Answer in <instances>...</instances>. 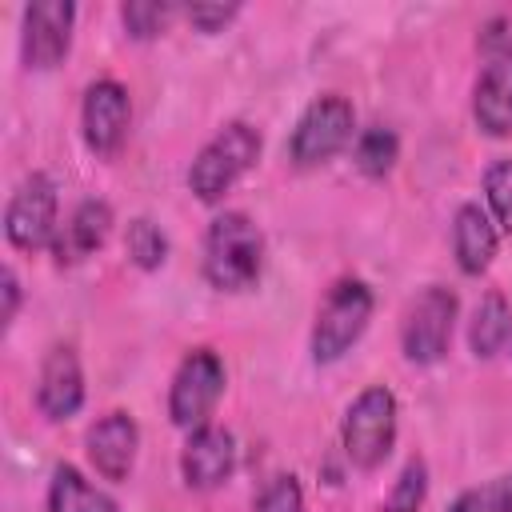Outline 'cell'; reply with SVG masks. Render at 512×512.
<instances>
[{
	"instance_id": "25",
	"label": "cell",
	"mask_w": 512,
	"mask_h": 512,
	"mask_svg": "<svg viewBox=\"0 0 512 512\" xmlns=\"http://www.w3.org/2000/svg\"><path fill=\"white\" fill-rule=\"evenodd\" d=\"M256 512H304V492H300L296 476L292 472L272 476L256 496Z\"/></svg>"
},
{
	"instance_id": "14",
	"label": "cell",
	"mask_w": 512,
	"mask_h": 512,
	"mask_svg": "<svg viewBox=\"0 0 512 512\" xmlns=\"http://www.w3.org/2000/svg\"><path fill=\"white\" fill-rule=\"evenodd\" d=\"M136 448H140V432L128 412H108L88 432V460L104 480H128L136 464Z\"/></svg>"
},
{
	"instance_id": "22",
	"label": "cell",
	"mask_w": 512,
	"mask_h": 512,
	"mask_svg": "<svg viewBox=\"0 0 512 512\" xmlns=\"http://www.w3.org/2000/svg\"><path fill=\"white\" fill-rule=\"evenodd\" d=\"M424 496H428V468L424 460H408L384 500V512H420Z\"/></svg>"
},
{
	"instance_id": "23",
	"label": "cell",
	"mask_w": 512,
	"mask_h": 512,
	"mask_svg": "<svg viewBox=\"0 0 512 512\" xmlns=\"http://www.w3.org/2000/svg\"><path fill=\"white\" fill-rule=\"evenodd\" d=\"M172 4H156V0H128L124 8H120V20H124V28H128V36H136V40H152V36H160L164 32V24L172 20Z\"/></svg>"
},
{
	"instance_id": "16",
	"label": "cell",
	"mask_w": 512,
	"mask_h": 512,
	"mask_svg": "<svg viewBox=\"0 0 512 512\" xmlns=\"http://www.w3.org/2000/svg\"><path fill=\"white\" fill-rule=\"evenodd\" d=\"M452 248H456L460 272H468V276H480L492 264V256H496V224L480 204H460L456 208Z\"/></svg>"
},
{
	"instance_id": "20",
	"label": "cell",
	"mask_w": 512,
	"mask_h": 512,
	"mask_svg": "<svg viewBox=\"0 0 512 512\" xmlns=\"http://www.w3.org/2000/svg\"><path fill=\"white\" fill-rule=\"evenodd\" d=\"M124 248H128V260L140 264V268H160L168 260V236L152 224V220H132L128 224V236H124Z\"/></svg>"
},
{
	"instance_id": "9",
	"label": "cell",
	"mask_w": 512,
	"mask_h": 512,
	"mask_svg": "<svg viewBox=\"0 0 512 512\" xmlns=\"http://www.w3.org/2000/svg\"><path fill=\"white\" fill-rule=\"evenodd\" d=\"M56 188L44 172H32L20 180V188L12 192L8 208H4V236L12 248L20 252H36L48 248L56 240Z\"/></svg>"
},
{
	"instance_id": "10",
	"label": "cell",
	"mask_w": 512,
	"mask_h": 512,
	"mask_svg": "<svg viewBox=\"0 0 512 512\" xmlns=\"http://www.w3.org/2000/svg\"><path fill=\"white\" fill-rule=\"evenodd\" d=\"M72 20H76V4L68 0H36L24 8V64L28 68H56L68 56L72 44Z\"/></svg>"
},
{
	"instance_id": "2",
	"label": "cell",
	"mask_w": 512,
	"mask_h": 512,
	"mask_svg": "<svg viewBox=\"0 0 512 512\" xmlns=\"http://www.w3.org/2000/svg\"><path fill=\"white\" fill-rule=\"evenodd\" d=\"M256 156H260V132L244 120H232L196 152L188 168V188L196 192V200L216 204L256 164Z\"/></svg>"
},
{
	"instance_id": "18",
	"label": "cell",
	"mask_w": 512,
	"mask_h": 512,
	"mask_svg": "<svg viewBox=\"0 0 512 512\" xmlns=\"http://www.w3.org/2000/svg\"><path fill=\"white\" fill-rule=\"evenodd\" d=\"M508 336H512V312H508V304H504L500 292H488L476 304V312H472V328H468L472 352L480 360H488V356H496L508 344Z\"/></svg>"
},
{
	"instance_id": "6",
	"label": "cell",
	"mask_w": 512,
	"mask_h": 512,
	"mask_svg": "<svg viewBox=\"0 0 512 512\" xmlns=\"http://www.w3.org/2000/svg\"><path fill=\"white\" fill-rule=\"evenodd\" d=\"M352 128H356V112L344 96L328 92V96H316L296 128H292V140H288V156L300 164V168H312V164H324L332 160L348 140H352Z\"/></svg>"
},
{
	"instance_id": "19",
	"label": "cell",
	"mask_w": 512,
	"mask_h": 512,
	"mask_svg": "<svg viewBox=\"0 0 512 512\" xmlns=\"http://www.w3.org/2000/svg\"><path fill=\"white\" fill-rule=\"evenodd\" d=\"M396 156H400V140H396V132H392V128L372 124V128H364V132L356 136V168H360L364 176H372V180H376V176L392 172Z\"/></svg>"
},
{
	"instance_id": "8",
	"label": "cell",
	"mask_w": 512,
	"mask_h": 512,
	"mask_svg": "<svg viewBox=\"0 0 512 512\" xmlns=\"http://www.w3.org/2000/svg\"><path fill=\"white\" fill-rule=\"evenodd\" d=\"M452 324H456V292H448L444 284L424 288L400 324V348L412 364H436L448 352L452 340Z\"/></svg>"
},
{
	"instance_id": "4",
	"label": "cell",
	"mask_w": 512,
	"mask_h": 512,
	"mask_svg": "<svg viewBox=\"0 0 512 512\" xmlns=\"http://www.w3.org/2000/svg\"><path fill=\"white\" fill-rule=\"evenodd\" d=\"M340 440H344V456L356 468H380L396 444V396L384 384L364 388L340 424Z\"/></svg>"
},
{
	"instance_id": "27",
	"label": "cell",
	"mask_w": 512,
	"mask_h": 512,
	"mask_svg": "<svg viewBox=\"0 0 512 512\" xmlns=\"http://www.w3.org/2000/svg\"><path fill=\"white\" fill-rule=\"evenodd\" d=\"M0 292H4V312H0V324L8 328V324L16 320V308H20V280H16V272H12V268H4V272H0Z\"/></svg>"
},
{
	"instance_id": "5",
	"label": "cell",
	"mask_w": 512,
	"mask_h": 512,
	"mask_svg": "<svg viewBox=\"0 0 512 512\" xmlns=\"http://www.w3.org/2000/svg\"><path fill=\"white\" fill-rule=\"evenodd\" d=\"M500 20L480 36L484 68L472 88V116L488 136H512V36L496 32Z\"/></svg>"
},
{
	"instance_id": "15",
	"label": "cell",
	"mask_w": 512,
	"mask_h": 512,
	"mask_svg": "<svg viewBox=\"0 0 512 512\" xmlns=\"http://www.w3.org/2000/svg\"><path fill=\"white\" fill-rule=\"evenodd\" d=\"M108 228H112V208L104 200L76 204V212L64 220V228L52 240L56 264H80V260H88L108 240Z\"/></svg>"
},
{
	"instance_id": "24",
	"label": "cell",
	"mask_w": 512,
	"mask_h": 512,
	"mask_svg": "<svg viewBox=\"0 0 512 512\" xmlns=\"http://www.w3.org/2000/svg\"><path fill=\"white\" fill-rule=\"evenodd\" d=\"M484 196L492 208V224H500L512 236V160H496L484 172Z\"/></svg>"
},
{
	"instance_id": "17",
	"label": "cell",
	"mask_w": 512,
	"mask_h": 512,
	"mask_svg": "<svg viewBox=\"0 0 512 512\" xmlns=\"http://www.w3.org/2000/svg\"><path fill=\"white\" fill-rule=\"evenodd\" d=\"M48 512H120V504L88 484L72 464H60L48 484Z\"/></svg>"
},
{
	"instance_id": "7",
	"label": "cell",
	"mask_w": 512,
	"mask_h": 512,
	"mask_svg": "<svg viewBox=\"0 0 512 512\" xmlns=\"http://www.w3.org/2000/svg\"><path fill=\"white\" fill-rule=\"evenodd\" d=\"M224 392V364L212 348H196L180 360L176 376H172V388H168V416L172 424L180 428H200L208 424L216 400Z\"/></svg>"
},
{
	"instance_id": "12",
	"label": "cell",
	"mask_w": 512,
	"mask_h": 512,
	"mask_svg": "<svg viewBox=\"0 0 512 512\" xmlns=\"http://www.w3.org/2000/svg\"><path fill=\"white\" fill-rule=\"evenodd\" d=\"M236 468V440L220 424H200L188 432V444L180 452V472L188 488H216Z\"/></svg>"
},
{
	"instance_id": "21",
	"label": "cell",
	"mask_w": 512,
	"mask_h": 512,
	"mask_svg": "<svg viewBox=\"0 0 512 512\" xmlns=\"http://www.w3.org/2000/svg\"><path fill=\"white\" fill-rule=\"evenodd\" d=\"M448 512H512V472L460 492Z\"/></svg>"
},
{
	"instance_id": "26",
	"label": "cell",
	"mask_w": 512,
	"mask_h": 512,
	"mask_svg": "<svg viewBox=\"0 0 512 512\" xmlns=\"http://www.w3.org/2000/svg\"><path fill=\"white\" fill-rule=\"evenodd\" d=\"M236 12H240V4H188L184 8L192 28H200V32H220Z\"/></svg>"
},
{
	"instance_id": "3",
	"label": "cell",
	"mask_w": 512,
	"mask_h": 512,
	"mask_svg": "<svg viewBox=\"0 0 512 512\" xmlns=\"http://www.w3.org/2000/svg\"><path fill=\"white\" fill-rule=\"evenodd\" d=\"M372 320V288L364 280H336L316 312L312 324V360L332 364L340 360Z\"/></svg>"
},
{
	"instance_id": "1",
	"label": "cell",
	"mask_w": 512,
	"mask_h": 512,
	"mask_svg": "<svg viewBox=\"0 0 512 512\" xmlns=\"http://www.w3.org/2000/svg\"><path fill=\"white\" fill-rule=\"evenodd\" d=\"M264 268V236L244 212H224L204 236V276L220 292H248Z\"/></svg>"
},
{
	"instance_id": "13",
	"label": "cell",
	"mask_w": 512,
	"mask_h": 512,
	"mask_svg": "<svg viewBox=\"0 0 512 512\" xmlns=\"http://www.w3.org/2000/svg\"><path fill=\"white\" fill-rule=\"evenodd\" d=\"M36 404L48 420H68L84 404V372L80 360L68 344H56L44 364H40V384H36Z\"/></svg>"
},
{
	"instance_id": "11",
	"label": "cell",
	"mask_w": 512,
	"mask_h": 512,
	"mask_svg": "<svg viewBox=\"0 0 512 512\" xmlns=\"http://www.w3.org/2000/svg\"><path fill=\"white\" fill-rule=\"evenodd\" d=\"M128 116H132V104H128L124 84H116V80H96V84L84 92V108H80L84 144H88L96 156H112V152L124 144Z\"/></svg>"
}]
</instances>
